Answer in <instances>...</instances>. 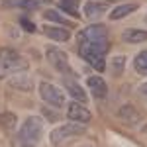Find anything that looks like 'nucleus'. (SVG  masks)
I'll use <instances>...</instances> for the list:
<instances>
[{
  "mask_svg": "<svg viewBox=\"0 0 147 147\" xmlns=\"http://www.w3.org/2000/svg\"><path fill=\"white\" fill-rule=\"evenodd\" d=\"M10 84L14 86V88H20V90H32L34 88V82H32V79H28V77H24L22 73H18V77L16 79L10 80Z\"/></svg>",
  "mask_w": 147,
  "mask_h": 147,
  "instance_id": "f3484780",
  "label": "nucleus"
},
{
  "mask_svg": "<svg viewBox=\"0 0 147 147\" xmlns=\"http://www.w3.org/2000/svg\"><path fill=\"white\" fill-rule=\"evenodd\" d=\"M22 24H24V28H26L28 32H34V30H35V28H34V26H32L30 22H28V20H22Z\"/></svg>",
  "mask_w": 147,
  "mask_h": 147,
  "instance_id": "b1692460",
  "label": "nucleus"
},
{
  "mask_svg": "<svg viewBox=\"0 0 147 147\" xmlns=\"http://www.w3.org/2000/svg\"><path fill=\"white\" fill-rule=\"evenodd\" d=\"M124 65H125V57L124 55L114 57V61H112V73H114V75H122V73H124Z\"/></svg>",
  "mask_w": 147,
  "mask_h": 147,
  "instance_id": "4be33fe9",
  "label": "nucleus"
},
{
  "mask_svg": "<svg viewBox=\"0 0 147 147\" xmlns=\"http://www.w3.org/2000/svg\"><path fill=\"white\" fill-rule=\"evenodd\" d=\"M26 69H28V61L18 51H14L10 47L0 49V79H4L6 75H12V73L18 75Z\"/></svg>",
  "mask_w": 147,
  "mask_h": 147,
  "instance_id": "f03ea898",
  "label": "nucleus"
},
{
  "mask_svg": "<svg viewBox=\"0 0 147 147\" xmlns=\"http://www.w3.org/2000/svg\"><path fill=\"white\" fill-rule=\"evenodd\" d=\"M18 136L22 137L26 143H30V145L34 147L35 143L41 139V136H43V122H41V118H35V116L28 118L22 124Z\"/></svg>",
  "mask_w": 147,
  "mask_h": 147,
  "instance_id": "7ed1b4c3",
  "label": "nucleus"
},
{
  "mask_svg": "<svg viewBox=\"0 0 147 147\" xmlns=\"http://www.w3.org/2000/svg\"><path fill=\"white\" fill-rule=\"evenodd\" d=\"M65 86H67V90L71 92V96H75L79 102H82V104H86V100H88V96H86V92H84V88L80 86V84H77L75 80L71 79H65Z\"/></svg>",
  "mask_w": 147,
  "mask_h": 147,
  "instance_id": "4468645a",
  "label": "nucleus"
},
{
  "mask_svg": "<svg viewBox=\"0 0 147 147\" xmlns=\"http://www.w3.org/2000/svg\"><path fill=\"white\" fill-rule=\"evenodd\" d=\"M12 147H32V145H30V143H26L20 136H16V137H14V141H12Z\"/></svg>",
  "mask_w": 147,
  "mask_h": 147,
  "instance_id": "5701e85b",
  "label": "nucleus"
},
{
  "mask_svg": "<svg viewBox=\"0 0 147 147\" xmlns=\"http://www.w3.org/2000/svg\"><path fill=\"white\" fill-rule=\"evenodd\" d=\"M43 34L51 37L53 41H69L71 39V32L69 28H57V26H43Z\"/></svg>",
  "mask_w": 147,
  "mask_h": 147,
  "instance_id": "9b49d317",
  "label": "nucleus"
},
{
  "mask_svg": "<svg viewBox=\"0 0 147 147\" xmlns=\"http://www.w3.org/2000/svg\"><path fill=\"white\" fill-rule=\"evenodd\" d=\"M86 84H88V88H90V92H92L94 98H104V96L108 94L106 80L102 79V77H90V79L86 80Z\"/></svg>",
  "mask_w": 147,
  "mask_h": 147,
  "instance_id": "9d476101",
  "label": "nucleus"
},
{
  "mask_svg": "<svg viewBox=\"0 0 147 147\" xmlns=\"http://www.w3.org/2000/svg\"><path fill=\"white\" fill-rule=\"evenodd\" d=\"M61 8H63L65 12H69L71 16H79V12H77L79 0H61Z\"/></svg>",
  "mask_w": 147,
  "mask_h": 147,
  "instance_id": "412c9836",
  "label": "nucleus"
},
{
  "mask_svg": "<svg viewBox=\"0 0 147 147\" xmlns=\"http://www.w3.org/2000/svg\"><path fill=\"white\" fill-rule=\"evenodd\" d=\"M43 18L45 20H51V22H57V24H61V26H71V24L67 22V18H63L59 12L55 10H45L43 12Z\"/></svg>",
  "mask_w": 147,
  "mask_h": 147,
  "instance_id": "aec40b11",
  "label": "nucleus"
},
{
  "mask_svg": "<svg viewBox=\"0 0 147 147\" xmlns=\"http://www.w3.org/2000/svg\"><path fill=\"white\" fill-rule=\"evenodd\" d=\"M47 59H49V63H51L59 73H71L67 53L61 51L59 47H47Z\"/></svg>",
  "mask_w": 147,
  "mask_h": 147,
  "instance_id": "423d86ee",
  "label": "nucleus"
},
{
  "mask_svg": "<svg viewBox=\"0 0 147 147\" xmlns=\"http://www.w3.org/2000/svg\"><path fill=\"white\" fill-rule=\"evenodd\" d=\"M16 124H18V118L12 112H2L0 114V127L12 129V127H16Z\"/></svg>",
  "mask_w": 147,
  "mask_h": 147,
  "instance_id": "a211bd4d",
  "label": "nucleus"
},
{
  "mask_svg": "<svg viewBox=\"0 0 147 147\" xmlns=\"http://www.w3.org/2000/svg\"><path fill=\"white\" fill-rule=\"evenodd\" d=\"M118 116H120V120H124L125 124H129V125H136L137 122L141 120V114L137 112L131 104L122 106V108H120V112H118Z\"/></svg>",
  "mask_w": 147,
  "mask_h": 147,
  "instance_id": "f8f14e48",
  "label": "nucleus"
},
{
  "mask_svg": "<svg viewBox=\"0 0 147 147\" xmlns=\"http://www.w3.org/2000/svg\"><path fill=\"white\" fill-rule=\"evenodd\" d=\"M108 39H100V41H88V43H80V57L92 65L98 73H102L106 69V61H104V55L108 51Z\"/></svg>",
  "mask_w": 147,
  "mask_h": 147,
  "instance_id": "f257e3e1",
  "label": "nucleus"
},
{
  "mask_svg": "<svg viewBox=\"0 0 147 147\" xmlns=\"http://www.w3.org/2000/svg\"><path fill=\"white\" fill-rule=\"evenodd\" d=\"M136 10H137V4H122V6H118L110 12V20H122L125 16L134 14Z\"/></svg>",
  "mask_w": 147,
  "mask_h": 147,
  "instance_id": "2eb2a0df",
  "label": "nucleus"
},
{
  "mask_svg": "<svg viewBox=\"0 0 147 147\" xmlns=\"http://www.w3.org/2000/svg\"><path fill=\"white\" fill-rule=\"evenodd\" d=\"M141 92H143V94H145V96H147V82H145V84H143V86H141Z\"/></svg>",
  "mask_w": 147,
  "mask_h": 147,
  "instance_id": "393cba45",
  "label": "nucleus"
},
{
  "mask_svg": "<svg viewBox=\"0 0 147 147\" xmlns=\"http://www.w3.org/2000/svg\"><path fill=\"white\" fill-rule=\"evenodd\" d=\"M39 94H41V98H43L47 104H51V106H55V108H63V106H65V96H63V92L59 90L57 86H53L51 82H41V84H39Z\"/></svg>",
  "mask_w": 147,
  "mask_h": 147,
  "instance_id": "39448f33",
  "label": "nucleus"
},
{
  "mask_svg": "<svg viewBox=\"0 0 147 147\" xmlns=\"http://www.w3.org/2000/svg\"><path fill=\"white\" fill-rule=\"evenodd\" d=\"M100 39H108V30L104 26H88L82 32H79V41L80 43H88V41H100Z\"/></svg>",
  "mask_w": 147,
  "mask_h": 147,
  "instance_id": "0eeeda50",
  "label": "nucleus"
},
{
  "mask_svg": "<svg viewBox=\"0 0 147 147\" xmlns=\"http://www.w3.org/2000/svg\"><path fill=\"white\" fill-rule=\"evenodd\" d=\"M108 10V4L106 2H98V0H88L86 4H84V16L88 18V20H98L102 18L104 14Z\"/></svg>",
  "mask_w": 147,
  "mask_h": 147,
  "instance_id": "1a4fd4ad",
  "label": "nucleus"
},
{
  "mask_svg": "<svg viewBox=\"0 0 147 147\" xmlns=\"http://www.w3.org/2000/svg\"><path fill=\"white\" fill-rule=\"evenodd\" d=\"M6 8H20V10H35L37 2L35 0H4Z\"/></svg>",
  "mask_w": 147,
  "mask_h": 147,
  "instance_id": "dca6fc26",
  "label": "nucleus"
},
{
  "mask_svg": "<svg viewBox=\"0 0 147 147\" xmlns=\"http://www.w3.org/2000/svg\"><path fill=\"white\" fill-rule=\"evenodd\" d=\"M134 67H136V71L139 73V75H147V49H145V51H141V53L136 57Z\"/></svg>",
  "mask_w": 147,
  "mask_h": 147,
  "instance_id": "6ab92c4d",
  "label": "nucleus"
},
{
  "mask_svg": "<svg viewBox=\"0 0 147 147\" xmlns=\"http://www.w3.org/2000/svg\"><path fill=\"white\" fill-rule=\"evenodd\" d=\"M122 41L125 43H141L147 41V32L145 30H125L122 34Z\"/></svg>",
  "mask_w": 147,
  "mask_h": 147,
  "instance_id": "ddd939ff",
  "label": "nucleus"
},
{
  "mask_svg": "<svg viewBox=\"0 0 147 147\" xmlns=\"http://www.w3.org/2000/svg\"><path fill=\"white\" fill-rule=\"evenodd\" d=\"M67 116H69V120H71V122H77V124H82V125H86L92 120L90 110H88V108H84L82 104H77V102L69 104Z\"/></svg>",
  "mask_w": 147,
  "mask_h": 147,
  "instance_id": "6e6552de",
  "label": "nucleus"
},
{
  "mask_svg": "<svg viewBox=\"0 0 147 147\" xmlns=\"http://www.w3.org/2000/svg\"><path fill=\"white\" fill-rule=\"evenodd\" d=\"M80 134H84V125L77 124V122H69V124H65V125L55 127V129L51 131V136H49V141H51V145H61L65 139L80 136Z\"/></svg>",
  "mask_w": 147,
  "mask_h": 147,
  "instance_id": "20e7f679",
  "label": "nucleus"
}]
</instances>
